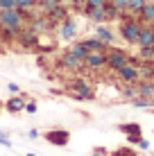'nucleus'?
<instances>
[{"instance_id":"nucleus-31","label":"nucleus","mask_w":154,"mask_h":156,"mask_svg":"<svg viewBox=\"0 0 154 156\" xmlns=\"http://www.w3.org/2000/svg\"><path fill=\"white\" fill-rule=\"evenodd\" d=\"M111 152H109V149L107 147H102V145H98V147H93V154L91 156H109Z\"/></svg>"},{"instance_id":"nucleus-38","label":"nucleus","mask_w":154,"mask_h":156,"mask_svg":"<svg viewBox=\"0 0 154 156\" xmlns=\"http://www.w3.org/2000/svg\"><path fill=\"white\" fill-rule=\"evenodd\" d=\"M2 109H5V104H2V102H0V113H2Z\"/></svg>"},{"instance_id":"nucleus-2","label":"nucleus","mask_w":154,"mask_h":156,"mask_svg":"<svg viewBox=\"0 0 154 156\" xmlns=\"http://www.w3.org/2000/svg\"><path fill=\"white\" fill-rule=\"evenodd\" d=\"M141 27H143V23L136 16H131V18H120L118 34L125 43H136V39H138V34H141Z\"/></svg>"},{"instance_id":"nucleus-8","label":"nucleus","mask_w":154,"mask_h":156,"mask_svg":"<svg viewBox=\"0 0 154 156\" xmlns=\"http://www.w3.org/2000/svg\"><path fill=\"white\" fill-rule=\"evenodd\" d=\"M84 68H88V70H102V68H107V52H88L86 59L82 61Z\"/></svg>"},{"instance_id":"nucleus-32","label":"nucleus","mask_w":154,"mask_h":156,"mask_svg":"<svg viewBox=\"0 0 154 156\" xmlns=\"http://www.w3.org/2000/svg\"><path fill=\"white\" fill-rule=\"evenodd\" d=\"M0 145H5V147H14L12 138H9L7 133H5V131H0Z\"/></svg>"},{"instance_id":"nucleus-10","label":"nucleus","mask_w":154,"mask_h":156,"mask_svg":"<svg viewBox=\"0 0 154 156\" xmlns=\"http://www.w3.org/2000/svg\"><path fill=\"white\" fill-rule=\"evenodd\" d=\"M57 63H59V68L61 70H68V73H77L79 68H82V61H79L77 57H73L70 52H61L59 59H57Z\"/></svg>"},{"instance_id":"nucleus-22","label":"nucleus","mask_w":154,"mask_h":156,"mask_svg":"<svg viewBox=\"0 0 154 156\" xmlns=\"http://www.w3.org/2000/svg\"><path fill=\"white\" fill-rule=\"evenodd\" d=\"M84 16H86L88 20H93V23H107V18H104V9L98 7V9H86L84 12Z\"/></svg>"},{"instance_id":"nucleus-20","label":"nucleus","mask_w":154,"mask_h":156,"mask_svg":"<svg viewBox=\"0 0 154 156\" xmlns=\"http://www.w3.org/2000/svg\"><path fill=\"white\" fill-rule=\"evenodd\" d=\"M147 0H129V5H127V16H123V18H131V16H136L138 18L141 9L145 7Z\"/></svg>"},{"instance_id":"nucleus-15","label":"nucleus","mask_w":154,"mask_h":156,"mask_svg":"<svg viewBox=\"0 0 154 156\" xmlns=\"http://www.w3.org/2000/svg\"><path fill=\"white\" fill-rule=\"evenodd\" d=\"M136 86H138V98L154 100V79H141Z\"/></svg>"},{"instance_id":"nucleus-16","label":"nucleus","mask_w":154,"mask_h":156,"mask_svg":"<svg viewBox=\"0 0 154 156\" xmlns=\"http://www.w3.org/2000/svg\"><path fill=\"white\" fill-rule=\"evenodd\" d=\"M118 131L125 133V136H143V127L138 122H120Z\"/></svg>"},{"instance_id":"nucleus-33","label":"nucleus","mask_w":154,"mask_h":156,"mask_svg":"<svg viewBox=\"0 0 154 156\" xmlns=\"http://www.w3.org/2000/svg\"><path fill=\"white\" fill-rule=\"evenodd\" d=\"M2 9H16V2L14 0H0V12Z\"/></svg>"},{"instance_id":"nucleus-29","label":"nucleus","mask_w":154,"mask_h":156,"mask_svg":"<svg viewBox=\"0 0 154 156\" xmlns=\"http://www.w3.org/2000/svg\"><path fill=\"white\" fill-rule=\"evenodd\" d=\"M141 59H143V61H154V45L141 48Z\"/></svg>"},{"instance_id":"nucleus-23","label":"nucleus","mask_w":154,"mask_h":156,"mask_svg":"<svg viewBox=\"0 0 154 156\" xmlns=\"http://www.w3.org/2000/svg\"><path fill=\"white\" fill-rule=\"evenodd\" d=\"M109 156H138V152L134 149V145H120V147H116Z\"/></svg>"},{"instance_id":"nucleus-40","label":"nucleus","mask_w":154,"mask_h":156,"mask_svg":"<svg viewBox=\"0 0 154 156\" xmlns=\"http://www.w3.org/2000/svg\"><path fill=\"white\" fill-rule=\"evenodd\" d=\"M34 2H39V0H34Z\"/></svg>"},{"instance_id":"nucleus-28","label":"nucleus","mask_w":154,"mask_h":156,"mask_svg":"<svg viewBox=\"0 0 154 156\" xmlns=\"http://www.w3.org/2000/svg\"><path fill=\"white\" fill-rule=\"evenodd\" d=\"M104 2L107 0H86L82 7V12H86V9H98V7H104Z\"/></svg>"},{"instance_id":"nucleus-37","label":"nucleus","mask_w":154,"mask_h":156,"mask_svg":"<svg viewBox=\"0 0 154 156\" xmlns=\"http://www.w3.org/2000/svg\"><path fill=\"white\" fill-rule=\"evenodd\" d=\"M39 136H41L39 129H30V131H27V138H39Z\"/></svg>"},{"instance_id":"nucleus-35","label":"nucleus","mask_w":154,"mask_h":156,"mask_svg":"<svg viewBox=\"0 0 154 156\" xmlns=\"http://www.w3.org/2000/svg\"><path fill=\"white\" fill-rule=\"evenodd\" d=\"M138 147L143 149V152H147V149H150V140H145V138H141V140H138Z\"/></svg>"},{"instance_id":"nucleus-13","label":"nucleus","mask_w":154,"mask_h":156,"mask_svg":"<svg viewBox=\"0 0 154 156\" xmlns=\"http://www.w3.org/2000/svg\"><path fill=\"white\" fill-rule=\"evenodd\" d=\"M18 43L23 48H27V50H32V48H39V34H36L34 30H23L18 34Z\"/></svg>"},{"instance_id":"nucleus-9","label":"nucleus","mask_w":154,"mask_h":156,"mask_svg":"<svg viewBox=\"0 0 154 156\" xmlns=\"http://www.w3.org/2000/svg\"><path fill=\"white\" fill-rule=\"evenodd\" d=\"M30 98L25 93H18V95H12L7 102H5V111L7 113H12V115H18V113H23L25 111V102H27Z\"/></svg>"},{"instance_id":"nucleus-19","label":"nucleus","mask_w":154,"mask_h":156,"mask_svg":"<svg viewBox=\"0 0 154 156\" xmlns=\"http://www.w3.org/2000/svg\"><path fill=\"white\" fill-rule=\"evenodd\" d=\"M120 98L127 100V102L136 100V98H138V86H136V84H123V88H120Z\"/></svg>"},{"instance_id":"nucleus-1","label":"nucleus","mask_w":154,"mask_h":156,"mask_svg":"<svg viewBox=\"0 0 154 156\" xmlns=\"http://www.w3.org/2000/svg\"><path fill=\"white\" fill-rule=\"evenodd\" d=\"M25 20H27L25 12H18V9H2V12H0V30H7V32H12L14 36H18L20 32L25 30Z\"/></svg>"},{"instance_id":"nucleus-4","label":"nucleus","mask_w":154,"mask_h":156,"mask_svg":"<svg viewBox=\"0 0 154 156\" xmlns=\"http://www.w3.org/2000/svg\"><path fill=\"white\" fill-rule=\"evenodd\" d=\"M68 88H70V98L73 100H95V90H93V86L86 82V79H82V77H75V79H70V84H68Z\"/></svg>"},{"instance_id":"nucleus-24","label":"nucleus","mask_w":154,"mask_h":156,"mask_svg":"<svg viewBox=\"0 0 154 156\" xmlns=\"http://www.w3.org/2000/svg\"><path fill=\"white\" fill-rule=\"evenodd\" d=\"M57 5H61V0H39V2H36V7L41 9V14H48L50 9H55Z\"/></svg>"},{"instance_id":"nucleus-41","label":"nucleus","mask_w":154,"mask_h":156,"mask_svg":"<svg viewBox=\"0 0 154 156\" xmlns=\"http://www.w3.org/2000/svg\"><path fill=\"white\" fill-rule=\"evenodd\" d=\"M152 2H154V0H152Z\"/></svg>"},{"instance_id":"nucleus-5","label":"nucleus","mask_w":154,"mask_h":156,"mask_svg":"<svg viewBox=\"0 0 154 156\" xmlns=\"http://www.w3.org/2000/svg\"><path fill=\"white\" fill-rule=\"evenodd\" d=\"M118 79L123 84H138L141 82V73H138V59H129L120 70H116Z\"/></svg>"},{"instance_id":"nucleus-21","label":"nucleus","mask_w":154,"mask_h":156,"mask_svg":"<svg viewBox=\"0 0 154 156\" xmlns=\"http://www.w3.org/2000/svg\"><path fill=\"white\" fill-rule=\"evenodd\" d=\"M68 52H70L73 57H77L79 61H84V59H86V55H88V50L84 48V43H82V41H75V43H70Z\"/></svg>"},{"instance_id":"nucleus-26","label":"nucleus","mask_w":154,"mask_h":156,"mask_svg":"<svg viewBox=\"0 0 154 156\" xmlns=\"http://www.w3.org/2000/svg\"><path fill=\"white\" fill-rule=\"evenodd\" d=\"M111 5L118 9L120 18H123V16H127V5H129V0H111Z\"/></svg>"},{"instance_id":"nucleus-7","label":"nucleus","mask_w":154,"mask_h":156,"mask_svg":"<svg viewBox=\"0 0 154 156\" xmlns=\"http://www.w3.org/2000/svg\"><path fill=\"white\" fill-rule=\"evenodd\" d=\"M77 30H79L77 18H73V16L63 18L61 23L57 25V34H59V39H61V41H73V39L77 36Z\"/></svg>"},{"instance_id":"nucleus-25","label":"nucleus","mask_w":154,"mask_h":156,"mask_svg":"<svg viewBox=\"0 0 154 156\" xmlns=\"http://www.w3.org/2000/svg\"><path fill=\"white\" fill-rule=\"evenodd\" d=\"M14 2H16V9H18V12H25V14H27L30 9L36 7L34 0H14Z\"/></svg>"},{"instance_id":"nucleus-36","label":"nucleus","mask_w":154,"mask_h":156,"mask_svg":"<svg viewBox=\"0 0 154 156\" xmlns=\"http://www.w3.org/2000/svg\"><path fill=\"white\" fill-rule=\"evenodd\" d=\"M84 2H86V0H70V5H73L75 9H82V7H84Z\"/></svg>"},{"instance_id":"nucleus-18","label":"nucleus","mask_w":154,"mask_h":156,"mask_svg":"<svg viewBox=\"0 0 154 156\" xmlns=\"http://www.w3.org/2000/svg\"><path fill=\"white\" fill-rule=\"evenodd\" d=\"M138 18H141V23H150V25H154V2H152V0H147V2H145V7L141 9Z\"/></svg>"},{"instance_id":"nucleus-39","label":"nucleus","mask_w":154,"mask_h":156,"mask_svg":"<svg viewBox=\"0 0 154 156\" xmlns=\"http://www.w3.org/2000/svg\"><path fill=\"white\" fill-rule=\"evenodd\" d=\"M25 156H36V154H25Z\"/></svg>"},{"instance_id":"nucleus-11","label":"nucleus","mask_w":154,"mask_h":156,"mask_svg":"<svg viewBox=\"0 0 154 156\" xmlns=\"http://www.w3.org/2000/svg\"><path fill=\"white\" fill-rule=\"evenodd\" d=\"M136 45H138V48H150V45H154V25L143 23L141 34H138V39H136Z\"/></svg>"},{"instance_id":"nucleus-34","label":"nucleus","mask_w":154,"mask_h":156,"mask_svg":"<svg viewBox=\"0 0 154 156\" xmlns=\"http://www.w3.org/2000/svg\"><path fill=\"white\" fill-rule=\"evenodd\" d=\"M7 90H9L12 95H18V93H20V86L14 84V82H9V84H7Z\"/></svg>"},{"instance_id":"nucleus-30","label":"nucleus","mask_w":154,"mask_h":156,"mask_svg":"<svg viewBox=\"0 0 154 156\" xmlns=\"http://www.w3.org/2000/svg\"><path fill=\"white\" fill-rule=\"evenodd\" d=\"M36 111H39V104H36L34 100H27L25 102V113H30V115H34Z\"/></svg>"},{"instance_id":"nucleus-14","label":"nucleus","mask_w":154,"mask_h":156,"mask_svg":"<svg viewBox=\"0 0 154 156\" xmlns=\"http://www.w3.org/2000/svg\"><path fill=\"white\" fill-rule=\"evenodd\" d=\"M82 43H84V48H86L88 52H107L109 50V45L104 43L102 39H98V36H88V39H82Z\"/></svg>"},{"instance_id":"nucleus-6","label":"nucleus","mask_w":154,"mask_h":156,"mask_svg":"<svg viewBox=\"0 0 154 156\" xmlns=\"http://www.w3.org/2000/svg\"><path fill=\"white\" fill-rule=\"evenodd\" d=\"M129 55H127L125 50H120V48H113V45H109V50H107V68L109 70H120V68L125 66L127 61H129Z\"/></svg>"},{"instance_id":"nucleus-17","label":"nucleus","mask_w":154,"mask_h":156,"mask_svg":"<svg viewBox=\"0 0 154 156\" xmlns=\"http://www.w3.org/2000/svg\"><path fill=\"white\" fill-rule=\"evenodd\" d=\"M95 36H98V39H102L104 43H107V45H113V32H111L107 25H102V23H98L95 25Z\"/></svg>"},{"instance_id":"nucleus-27","label":"nucleus","mask_w":154,"mask_h":156,"mask_svg":"<svg viewBox=\"0 0 154 156\" xmlns=\"http://www.w3.org/2000/svg\"><path fill=\"white\" fill-rule=\"evenodd\" d=\"M154 104V100H145V98H136L131 100V106H138V109H150Z\"/></svg>"},{"instance_id":"nucleus-3","label":"nucleus","mask_w":154,"mask_h":156,"mask_svg":"<svg viewBox=\"0 0 154 156\" xmlns=\"http://www.w3.org/2000/svg\"><path fill=\"white\" fill-rule=\"evenodd\" d=\"M41 138L52 145V147H68L70 145V131L63 127H52V129H45V131H41Z\"/></svg>"},{"instance_id":"nucleus-12","label":"nucleus","mask_w":154,"mask_h":156,"mask_svg":"<svg viewBox=\"0 0 154 156\" xmlns=\"http://www.w3.org/2000/svg\"><path fill=\"white\" fill-rule=\"evenodd\" d=\"M68 16H70V14H68L66 5L61 2V5H57L55 9H50V12L45 14V18H48V23H50V25H59L63 18H68Z\"/></svg>"}]
</instances>
